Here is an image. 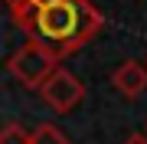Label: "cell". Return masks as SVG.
<instances>
[{"mask_svg": "<svg viewBox=\"0 0 147 144\" xmlns=\"http://www.w3.org/2000/svg\"><path fill=\"white\" fill-rule=\"evenodd\" d=\"M39 95L46 101V108H53L56 115H69L72 108H79L85 101V85H82V79L75 72H69V69L59 66V69L42 82Z\"/></svg>", "mask_w": 147, "mask_h": 144, "instance_id": "3957f363", "label": "cell"}, {"mask_svg": "<svg viewBox=\"0 0 147 144\" xmlns=\"http://www.w3.org/2000/svg\"><path fill=\"white\" fill-rule=\"evenodd\" d=\"M33 144H69V138L56 128V124H39V128L33 131Z\"/></svg>", "mask_w": 147, "mask_h": 144, "instance_id": "5b68a950", "label": "cell"}, {"mask_svg": "<svg viewBox=\"0 0 147 144\" xmlns=\"http://www.w3.org/2000/svg\"><path fill=\"white\" fill-rule=\"evenodd\" d=\"M56 69H59V59L53 56V49H46L33 36H26V43L7 59V72H10L20 85L36 89V92L42 89V82H46Z\"/></svg>", "mask_w": 147, "mask_h": 144, "instance_id": "7a4b0ae2", "label": "cell"}, {"mask_svg": "<svg viewBox=\"0 0 147 144\" xmlns=\"http://www.w3.org/2000/svg\"><path fill=\"white\" fill-rule=\"evenodd\" d=\"M111 82H115V89L121 92V95L137 98V95H144V92H147V66L127 59V62H121L118 69H115Z\"/></svg>", "mask_w": 147, "mask_h": 144, "instance_id": "277c9868", "label": "cell"}, {"mask_svg": "<svg viewBox=\"0 0 147 144\" xmlns=\"http://www.w3.org/2000/svg\"><path fill=\"white\" fill-rule=\"evenodd\" d=\"M124 144H147V134L134 131V134H127V141H124Z\"/></svg>", "mask_w": 147, "mask_h": 144, "instance_id": "52a82bcc", "label": "cell"}, {"mask_svg": "<svg viewBox=\"0 0 147 144\" xmlns=\"http://www.w3.org/2000/svg\"><path fill=\"white\" fill-rule=\"evenodd\" d=\"M144 66H147V59H144Z\"/></svg>", "mask_w": 147, "mask_h": 144, "instance_id": "ba28073f", "label": "cell"}, {"mask_svg": "<svg viewBox=\"0 0 147 144\" xmlns=\"http://www.w3.org/2000/svg\"><path fill=\"white\" fill-rule=\"evenodd\" d=\"M101 23L105 20L92 7V0H39L30 36L53 49V56L62 62L65 56L79 53L88 39H95Z\"/></svg>", "mask_w": 147, "mask_h": 144, "instance_id": "6da1fadb", "label": "cell"}, {"mask_svg": "<svg viewBox=\"0 0 147 144\" xmlns=\"http://www.w3.org/2000/svg\"><path fill=\"white\" fill-rule=\"evenodd\" d=\"M0 144H33V134L10 121V124H3V131H0Z\"/></svg>", "mask_w": 147, "mask_h": 144, "instance_id": "8992f818", "label": "cell"}]
</instances>
